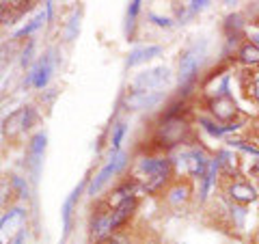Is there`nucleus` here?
Masks as SVG:
<instances>
[{
	"label": "nucleus",
	"instance_id": "obj_13",
	"mask_svg": "<svg viewBox=\"0 0 259 244\" xmlns=\"http://www.w3.org/2000/svg\"><path fill=\"white\" fill-rule=\"evenodd\" d=\"M229 194L236 201H242V203H246V201H255L257 199V192L253 186H248V184H236V186H231V190Z\"/></svg>",
	"mask_w": 259,
	"mask_h": 244
},
{
	"label": "nucleus",
	"instance_id": "obj_11",
	"mask_svg": "<svg viewBox=\"0 0 259 244\" xmlns=\"http://www.w3.org/2000/svg\"><path fill=\"white\" fill-rule=\"evenodd\" d=\"M134 208H136V199H130L125 203H121V206L117 208V212H112V216H110V229H117L125 218H130V214L134 212Z\"/></svg>",
	"mask_w": 259,
	"mask_h": 244
},
{
	"label": "nucleus",
	"instance_id": "obj_3",
	"mask_svg": "<svg viewBox=\"0 0 259 244\" xmlns=\"http://www.w3.org/2000/svg\"><path fill=\"white\" fill-rule=\"evenodd\" d=\"M30 119H32L30 108H20V110L11 112L5 121V134L7 136H18L22 130H26L30 126Z\"/></svg>",
	"mask_w": 259,
	"mask_h": 244
},
{
	"label": "nucleus",
	"instance_id": "obj_21",
	"mask_svg": "<svg viewBox=\"0 0 259 244\" xmlns=\"http://www.w3.org/2000/svg\"><path fill=\"white\" fill-rule=\"evenodd\" d=\"M41 22H44V15H39V18L37 20H32L30 24H28V26H24L20 32H18V35H15V37H22V35H28V32H32V30H35V28H39V26H41Z\"/></svg>",
	"mask_w": 259,
	"mask_h": 244
},
{
	"label": "nucleus",
	"instance_id": "obj_2",
	"mask_svg": "<svg viewBox=\"0 0 259 244\" xmlns=\"http://www.w3.org/2000/svg\"><path fill=\"white\" fill-rule=\"evenodd\" d=\"M168 78H171V74H168L166 67H156L141 74L134 85H136V91H156V89L164 87L168 83Z\"/></svg>",
	"mask_w": 259,
	"mask_h": 244
},
{
	"label": "nucleus",
	"instance_id": "obj_9",
	"mask_svg": "<svg viewBox=\"0 0 259 244\" xmlns=\"http://www.w3.org/2000/svg\"><path fill=\"white\" fill-rule=\"evenodd\" d=\"M186 167H188L190 175H194V177H203L209 165H207V160L203 158V153L192 151V153H188V156H186Z\"/></svg>",
	"mask_w": 259,
	"mask_h": 244
},
{
	"label": "nucleus",
	"instance_id": "obj_15",
	"mask_svg": "<svg viewBox=\"0 0 259 244\" xmlns=\"http://www.w3.org/2000/svg\"><path fill=\"white\" fill-rule=\"evenodd\" d=\"M80 197V186L69 194V199L65 201V206H63V225H65V233L69 231V216H71V208H74V203H76V199Z\"/></svg>",
	"mask_w": 259,
	"mask_h": 244
},
{
	"label": "nucleus",
	"instance_id": "obj_4",
	"mask_svg": "<svg viewBox=\"0 0 259 244\" xmlns=\"http://www.w3.org/2000/svg\"><path fill=\"white\" fill-rule=\"evenodd\" d=\"M28 0H20V3H0V22L3 24H15L26 11H30Z\"/></svg>",
	"mask_w": 259,
	"mask_h": 244
},
{
	"label": "nucleus",
	"instance_id": "obj_23",
	"mask_svg": "<svg viewBox=\"0 0 259 244\" xmlns=\"http://www.w3.org/2000/svg\"><path fill=\"white\" fill-rule=\"evenodd\" d=\"M231 145H233V147H240V149H244V151H248V153H255V156H257V149L250 147V145H244L242 141H236V143H231Z\"/></svg>",
	"mask_w": 259,
	"mask_h": 244
},
{
	"label": "nucleus",
	"instance_id": "obj_25",
	"mask_svg": "<svg viewBox=\"0 0 259 244\" xmlns=\"http://www.w3.org/2000/svg\"><path fill=\"white\" fill-rule=\"evenodd\" d=\"M153 20H156V24H158V26H171V22H168V20H162V18H156V15H153Z\"/></svg>",
	"mask_w": 259,
	"mask_h": 244
},
{
	"label": "nucleus",
	"instance_id": "obj_16",
	"mask_svg": "<svg viewBox=\"0 0 259 244\" xmlns=\"http://www.w3.org/2000/svg\"><path fill=\"white\" fill-rule=\"evenodd\" d=\"M110 231H112V229H110V218L102 216V218H97V221L93 223V238H95V240L104 238V235L110 233Z\"/></svg>",
	"mask_w": 259,
	"mask_h": 244
},
{
	"label": "nucleus",
	"instance_id": "obj_20",
	"mask_svg": "<svg viewBox=\"0 0 259 244\" xmlns=\"http://www.w3.org/2000/svg\"><path fill=\"white\" fill-rule=\"evenodd\" d=\"M201 126H203L209 134H225V132H229V130H236L238 126H227V128H216L214 124H209V121L205 119H201Z\"/></svg>",
	"mask_w": 259,
	"mask_h": 244
},
{
	"label": "nucleus",
	"instance_id": "obj_18",
	"mask_svg": "<svg viewBox=\"0 0 259 244\" xmlns=\"http://www.w3.org/2000/svg\"><path fill=\"white\" fill-rule=\"evenodd\" d=\"M22 218H24L22 210H13V212H9L3 218V221H0V231H9L7 227H13L15 223H22Z\"/></svg>",
	"mask_w": 259,
	"mask_h": 244
},
{
	"label": "nucleus",
	"instance_id": "obj_19",
	"mask_svg": "<svg viewBox=\"0 0 259 244\" xmlns=\"http://www.w3.org/2000/svg\"><path fill=\"white\" fill-rule=\"evenodd\" d=\"M44 149H46V134H37L30 143V153H32V158H35V162H39Z\"/></svg>",
	"mask_w": 259,
	"mask_h": 244
},
{
	"label": "nucleus",
	"instance_id": "obj_22",
	"mask_svg": "<svg viewBox=\"0 0 259 244\" xmlns=\"http://www.w3.org/2000/svg\"><path fill=\"white\" fill-rule=\"evenodd\" d=\"M123 134H125V126L119 124V126L115 128V134H112V147H115V149L121 145V138H123Z\"/></svg>",
	"mask_w": 259,
	"mask_h": 244
},
{
	"label": "nucleus",
	"instance_id": "obj_12",
	"mask_svg": "<svg viewBox=\"0 0 259 244\" xmlns=\"http://www.w3.org/2000/svg\"><path fill=\"white\" fill-rule=\"evenodd\" d=\"M162 50L158 46H149V48H139V50H134V52H130V59H127V65L132 67V65H139L143 61H147V59H153V56H158Z\"/></svg>",
	"mask_w": 259,
	"mask_h": 244
},
{
	"label": "nucleus",
	"instance_id": "obj_10",
	"mask_svg": "<svg viewBox=\"0 0 259 244\" xmlns=\"http://www.w3.org/2000/svg\"><path fill=\"white\" fill-rule=\"evenodd\" d=\"M50 71H52V65H50V61H48V59L39 61V65H37L35 69H32V74H30V78H28V83H32V85H35L37 89L46 87L48 78H50Z\"/></svg>",
	"mask_w": 259,
	"mask_h": 244
},
{
	"label": "nucleus",
	"instance_id": "obj_27",
	"mask_svg": "<svg viewBox=\"0 0 259 244\" xmlns=\"http://www.w3.org/2000/svg\"><path fill=\"white\" fill-rule=\"evenodd\" d=\"M253 39H255V46H257V48H259V32H257V35H255V37H253Z\"/></svg>",
	"mask_w": 259,
	"mask_h": 244
},
{
	"label": "nucleus",
	"instance_id": "obj_28",
	"mask_svg": "<svg viewBox=\"0 0 259 244\" xmlns=\"http://www.w3.org/2000/svg\"><path fill=\"white\" fill-rule=\"evenodd\" d=\"M0 244H3V242H0Z\"/></svg>",
	"mask_w": 259,
	"mask_h": 244
},
{
	"label": "nucleus",
	"instance_id": "obj_5",
	"mask_svg": "<svg viewBox=\"0 0 259 244\" xmlns=\"http://www.w3.org/2000/svg\"><path fill=\"white\" fill-rule=\"evenodd\" d=\"M123 165H125V156H123V153H117L115 158H110V162H108V165L100 171V175H97L95 180H93V184H91V188H89V192L95 194L97 190L102 188L104 184H106V182L110 180V175H112V173H117V171H119L121 167H123Z\"/></svg>",
	"mask_w": 259,
	"mask_h": 244
},
{
	"label": "nucleus",
	"instance_id": "obj_26",
	"mask_svg": "<svg viewBox=\"0 0 259 244\" xmlns=\"http://www.w3.org/2000/svg\"><path fill=\"white\" fill-rule=\"evenodd\" d=\"M253 95H255V100H259V78L255 80V87H253Z\"/></svg>",
	"mask_w": 259,
	"mask_h": 244
},
{
	"label": "nucleus",
	"instance_id": "obj_6",
	"mask_svg": "<svg viewBox=\"0 0 259 244\" xmlns=\"http://www.w3.org/2000/svg\"><path fill=\"white\" fill-rule=\"evenodd\" d=\"M162 100V93L160 91H134L132 95L127 97V106L134 108V110H141V108H151Z\"/></svg>",
	"mask_w": 259,
	"mask_h": 244
},
{
	"label": "nucleus",
	"instance_id": "obj_8",
	"mask_svg": "<svg viewBox=\"0 0 259 244\" xmlns=\"http://www.w3.org/2000/svg\"><path fill=\"white\" fill-rule=\"evenodd\" d=\"M197 69H199V61H197V56L194 54H186L182 63H180V80H182V85H190L192 83V78L194 74H197Z\"/></svg>",
	"mask_w": 259,
	"mask_h": 244
},
{
	"label": "nucleus",
	"instance_id": "obj_24",
	"mask_svg": "<svg viewBox=\"0 0 259 244\" xmlns=\"http://www.w3.org/2000/svg\"><path fill=\"white\" fill-rule=\"evenodd\" d=\"M139 7H141V3H139V0H134L132 7H130V18H134L136 11H139Z\"/></svg>",
	"mask_w": 259,
	"mask_h": 244
},
{
	"label": "nucleus",
	"instance_id": "obj_7",
	"mask_svg": "<svg viewBox=\"0 0 259 244\" xmlns=\"http://www.w3.org/2000/svg\"><path fill=\"white\" fill-rule=\"evenodd\" d=\"M212 112L218 119L229 121V119L236 117L238 106H236V102H233L229 95H223V97H216V100L212 102Z\"/></svg>",
	"mask_w": 259,
	"mask_h": 244
},
{
	"label": "nucleus",
	"instance_id": "obj_17",
	"mask_svg": "<svg viewBox=\"0 0 259 244\" xmlns=\"http://www.w3.org/2000/svg\"><path fill=\"white\" fill-rule=\"evenodd\" d=\"M240 59L244 61V63H250V65H257L259 63V48L255 44H250V46H244L240 50Z\"/></svg>",
	"mask_w": 259,
	"mask_h": 244
},
{
	"label": "nucleus",
	"instance_id": "obj_1",
	"mask_svg": "<svg viewBox=\"0 0 259 244\" xmlns=\"http://www.w3.org/2000/svg\"><path fill=\"white\" fill-rule=\"evenodd\" d=\"M168 175V160H153V158H147V160H141L139 162V177L143 180L145 188L147 190H153L166 180Z\"/></svg>",
	"mask_w": 259,
	"mask_h": 244
},
{
	"label": "nucleus",
	"instance_id": "obj_14",
	"mask_svg": "<svg viewBox=\"0 0 259 244\" xmlns=\"http://www.w3.org/2000/svg\"><path fill=\"white\" fill-rule=\"evenodd\" d=\"M136 192V184H123L121 188H117L115 192H112V197H110V206H121V203H125L130 199H134L132 194Z\"/></svg>",
	"mask_w": 259,
	"mask_h": 244
}]
</instances>
